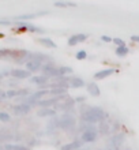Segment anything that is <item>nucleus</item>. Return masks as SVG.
Listing matches in <instances>:
<instances>
[{"mask_svg": "<svg viewBox=\"0 0 139 150\" xmlns=\"http://www.w3.org/2000/svg\"><path fill=\"white\" fill-rule=\"evenodd\" d=\"M104 116L105 113L101 108H90L82 115V120L85 123H102Z\"/></svg>", "mask_w": 139, "mask_h": 150, "instance_id": "1", "label": "nucleus"}, {"mask_svg": "<svg viewBox=\"0 0 139 150\" xmlns=\"http://www.w3.org/2000/svg\"><path fill=\"white\" fill-rule=\"evenodd\" d=\"M74 124H75V120H74V117L70 116V115H64V116H61V117L59 119V127H61V128L68 130V128H72Z\"/></svg>", "mask_w": 139, "mask_h": 150, "instance_id": "2", "label": "nucleus"}, {"mask_svg": "<svg viewBox=\"0 0 139 150\" xmlns=\"http://www.w3.org/2000/svg\"><path fill=\"white\" fill-rule=\"evenodd\" d=\"M95 139H97V131H95L94 127H89L87 130L82 134V142H94Z\"/></svg>", "mask_w": 139, "mask_h": 150, "instance_id": "3", "label": "nucleus"}, {"mask_svg": "<svg viewBox=\"0 0 139 150\" xmlns=\"http://www.w3.org/2000/svg\"><path fill=\"white\" fill-rule=\"evenodd\" d=\"M42 72H44L45 76H61L59 72V70L53 66V64H44L42 66Z\"/></svg>", "mask_w": 139, "mask_h": 150, "instance_id": "4", "label": "nucleus"}, {"mask_svg": "<svg viewBox=\"0 0 139 150\" xmlns=\"http://www.w3.org/2000/svg\"><path fill=\"white\" fill-rule=\"evenodd\" d=\"M124 139H126V135L124 134H116L111 139V147H115V149L120 147L124 143Z\"/></svg>", "mask_w": 139, "mask_h": 150, "instance_id": "5", "label": "nucleus"}, {"mask_svg": "<svg viewBox=\"0 0 139 150\" xmlns=\"http://www.w3.org/2000/svg\"><path fill=\"white\" fill-rule=\"evenodd\" d=\"M26 68H28L29 72L38 71L41 68V62H38V60H29L28 63H26Z\"/></svg>", "mask_w": 139, "mask_h": 150, "instance_id": "6", "label": "nucleus"}, {"mask_svg": "<svg viewBox=\"0 0 139 150\" xmlns=\"http://www.w3.org/2000/svg\"><path fill=\"white\" fill-rule=\"evenodd\" d=\"M11 76H14L16 79H25V78H28V76H30V72L28 70H12Z\"/></svg>", "mask_w": 139, "mask_h": 150, "instance_id": "7", "label": "nucleus"}, {"mask_svg": "<svg viewBox=\"0 0 139 150\" xmlns=\"http://www.w3.org/2000/svg\"><path fill=\"white\" fill-rule=\"evenodd\" d=\"M29 111H30V105H28V104H20V105L14 107V112L16 115H26Z\"/></svg>", "mask_w": 139, "mask_h": 150, "instance_id": "8", "label": "nucleus"}, {"mask_svg": "<svg viewBox=\"0 0 139 150\" xmlns=\"http://www.w3.org/2000/svg\"><path fill=\"white\" fill-rule=\"evenodd\" d=\"M115 72V70L113 68H107V70H102V71H98L94 74V78L95 79H104L107 78V76H109V75H112Z\"/></svg>", "mask_w": 139, "mask_h": 150, "instance_id": "9", "label": "nucleus"}, {"mask_svg": "<svg viewBox=\"0 0 139 150\" xmlns=\"http://www.w3.org/2000/svg\"><path fill=\"white\" fill-rule=\"evenodd\" d=\"M47 93H49V90H40V91H37V93H34L32 97H29L28 101H29V103H34V101H36V100H38L40 97H44Z\"/></svg>", "mask_w": 139, "mask_h": 150, "instance_id": "10", "label": "nucleus"}, {"mask_svg": "<svg viewBox=\"0 0 139 150\" xmlns=\"http://www.w3.org/2000/svg\"><path fill=\"white\" fill-rule=\"evenodd\" d=\"M30 82L37 83V85H44V83L48 82V76H45V75H41V76H33V78H30Z\"/></svg>", "mask_w": 139, "mask_h": 150, "instance_id": "11", "label": "nucleus"}, {"mask_svg": "<svg viewBox=\"0 0 139 150\" xmlns=\"http://www.w3.org/2000/svg\"><path fill=\"white\" fill-rule=\"evenodd\" d=\"M87 91L92 96H94V97L99 96V89H98V86H97L95 83H89L87 85Z\"/></svg>", "mask_w": 139, "mask_h": 150, "instance_id": "12", "label": "nucleus"}, {"mask_svg": "<svg viewBox=\"0 0 139 150\" xmlns=\"http://www.w3.org/2000/svg\"><path fill=\"white\" fill-rule=\"evenodd\" d=\"M80 145H82V142H79V141H75V142L72 143H68V145H66V146H63L60 150H78L80 147Z\"/></svg>", "mask_w": 139, "mask_h": 150, "instance_id": "13", "label": "nucleus"}, {"mask_svg": "<svg viewBox=\"0 0 139 150\" xmlns=\"http://www.w3.org/2000/svg\"><path fill=\"white\" fill-rule=\"evenodd\" d=\"M70 85H71V87H82L85 85V82L80 78H72L70 81Z\"/></svg>", "mask_w": 139, "mask_h": 150, "instance_id": "14", "label": "nucleus"}, {"mask_svg": "<svg viewBox=\"0 0 139 150\" xmlns=\"http://www.w3.org/2000/svg\"><path fill=\"white\" fill-rule=\"evenodd\" d=\"M56 112L55 109H41V111H38V116H55Z\"/></svg>", "mask_w": 139, "mask_h": 150, "instance_id": "15", "label": "nucleus"}, {"mask_svg": "<svg viewBox=\"0 0 139 150\" xmlns=\"http://www.w3.org/2000/svg\"><path fill=\"white\" fill-rule=\"evenodd\" d=\"M40 42L42 44V45H45V47H48V48H56L57 45H56L52 40H49V38H41L40 40Z\"/></svg>", "mask_w": 139, "mask_h": 150, "instance_id": "16", "label": "nucleus"}, {"mask_svg": "<svg viewBox=\"0 0 139 150\" xmlns=\"http://www.w3.org/2000/svg\"><path fill=\"white\" fill-rule=\"evenodd\" d=\"M60 98H63V97H59V98H52V100H42V101H37V104L38 105H44V107H48V105H52V104H55L57 100H60Z\"/></svg>", "mask_w": 139, "mask_h": 150, "instance_id": "17", "label": "nucleus"}, {"mask_svg": "<svg viewBox=\"0 0 139 150\" xmlns=\"http://www.w3.org/2000/svg\"><path fill=\"white\" fill-rule=\"evenodd\" d=\"M44 14H47V11L40 12V14H26V15L18 16V19H33V18H36V16H40V15H44Z\"/></svg>", "mask_w": 139, "mask_h": 150, "instance_id": "18", "label": "nucleus"}, {"mask_svg": "<svg viewBox=\"0 0 139 150\" xmlns=\"http://www.w3.org/2000/svg\"><path fill=\"white\" fill-rule=\"evenodd\" d=\"M128 48L127 47H117V49H116V55L117 56H126L128 55Z\"/></svg>", "mask_w": 139, "mask_h": 150, "instance_id": "19", "label": "nucleus"}, {"mask_svg": "<svg viewBox=\"0 0 139 150\" xmlns=\"http://www.w3.org/2000/svg\"><path fill=\"white\" fill-rule=\"evenodd\" d=\"M6 150H29L28 147L20 145H6Z\"/></svg>", "mask_w": 139, "mask_h": 150, "instance_id": "20", "label": "nucleus"}, {"mask_svg": "<svg viewBox=\"0 0 139 150\" xmlns=\"http://www.w3.org/2000/svg\"><path fill=\"white\" fill-rule=\"evenodd\" d=\"M78 42H79V40H78V34H75V36H72V37L68 38V45H71V47L76 45Z\"/></svg>", "mask_w": 139, "mask_h": 150, "instance_id": "21", "label": "nucleus"}, {"mask_svg": "<svg viewBox=\"0 0 139 150\" xmlns=\"http://www.w3.org/2000/svg\"><path fill=\"white\" fill-rule=\"evenodd\" d=\"M0 120L6 123V122H10L11 117H10V115H8L7 112H0Z\"/></svg>", "mask_w": 139, "mask_h": 150, "instance_id": "22", "label": "nucleus"}, {"mask_svg": "<svg viewBox=\"0 0 139 150\" xmlns=\"http://www.w3.org/2000/svg\"><path fill=\"white\" fill-rule=\"evenodd\" d=\"M59 72H60V75L71 74V72H72V68H70V67H60L59 68Z\"/></svg>", "mask_w": 139, "mask_h": 150, "instance_id": "23", "label": "nucleus"}, {"mask_svg": "<svg viewBox=\"0 0 139 150\" xmlns=\"http://www.w3.org/2000/svg\"><path fill=\"white\" fill-rule=\"evenodd\" d=\"M99 130H101V132L102 134H108L109 132V126L108 124H105V123H101V126H99Z\"/></svg>", "mask_w": 139, "mask_h": 150, "instance_id": "24", "label": "nucleus"}, {"mask_svg": "<svg viewBox=\"0 0 139 150\" xmlns=\"http://www.w3.org/2000/svg\"><path fill=\"white\" fill-rule=\"evenodd\" d=\"M75 56H76V59H78V60H83V59H86V57H87V53H86L85 51H79Z\"/></svg>", "mask_w": 139, "mask_h": 150, "instance_id": "25", "label": "nucleus"}, {"mask_svg": "<svg viewBox=\"0 0 139 150\" xmlns=\"http://www.w3.org/2000/svg\"><path fill=\"white\" fill-rule=\"evenodd\" d=\"M49 93H52V94H64V93H66V89H51Z\"/></svg>", "mask_w": 139, "mask_h": 150, "instance_id": "26", "label": "nucleus"}, {"mask_svg": "<svg viewBox=\"0 0 139 150\" xmlns=\"http://www.w3.org/2000/svg\"><path fill=\"white\" fill-rule=\"evenodd\" d=\"M113 42L117 44V47H126V42L121 38H113Z\"/></svg>", "mask_w": 139, "mask_h": 150, "instance_id": "27", "label": "nucleus"}, {"mask_svg": "<svg viewBox=\"0 0 139 150\" xmlns=\"http://www.w3.org/2000/svg\"><path fill=\"white\" fill-rule=\"evenodd\" d=\"M55 7H70V3H66V1H56Z\"/></svg>", "mask_w": 139, "mask_h": 150, "instance_id": "28", "label": "nucleus"}, {"mask_svg": "<svg viewBox=\"0 0 139 150\" xmlns=\"http://www.w3.org/2000/svg\"><path fill=\"white\" fill-rule=\"evenodd\" d=\"M28 30H30V32H37V33H44L41 29L36 28V26H32V25H29V26H28Z\"/></svg>", "mask_w": 139, "mask_h": 150, "instance_id": "29", "label": "nucleus"}, {"mask_svg": "<svg viewBox=\"0 0 139 150\" xmlns=\"http://www.w3.org/2000/svg\"><path fill=\"white\" fill-rule=\"evenodd\" d=\"M7 93V97L8 98H11V97H15V96H18V90H8L6 91Z\"/></svg>", "mask_w": 139, "mask_h": 150, "instance_id": "30", "label": "nucleus"}, {"mask_svg": "<svg viewBox=\"0 0 139 150\" xmlns=\"http://www.w3.org/2000/svg\"><path fill=\"white\" fill-rule=\"evenodd\" d=\"M101 40H102V41H105V42H111V41H113V40H112L109 36H102V37H101Z\"/></svg>", "mask_w": 139, "mask_h": 150, "instance_id": "31", "label": "nucleus"}, {"mask_svg": "<svg viewBox=\"0 0 139 150\" xmlns=\"http://www.w3.org/2000/svg\"><path fill=\"white\" fill-rule=\"evenodd\" d=\"M86 38H87V36H86V34H78V40H79V42L85 41Z\"/></svg>", "mask_w": 139, "mask_h": 150, "instance_id": "32", "label": "nucleus"}, {"mask_svg": "<svg viewBox=\"0 0 139 150\" xmlns=\"http://www.w3.org/2000/svg\"><path fill=\"white\" fill-rule=\"evenodd\" d=\"M131 40L135 42H139V36H131Z\"/></svg>", "mask_w": 139, "mask_h": 150, "instance_id": "33", "label": "nucleus"}, {"mask_svg": "<svg viewBox=\"0 0 139 150\" xmlns=\"http://www.w3.org/2000/svg\"><path fill=\"white\" fill-rule=\"evenodd\" d=\"M0 97H1V100H6V98H7V93H6V91H3Z\"/></svg>", "mask_w": 139, "mask_h": 150, "instance_id": "34", "label": "nucleus"}, {"mask_svg": "<svg viewBox=\"0 0 139 150\" xmlns=\"http://www.w3.org/2000/svg\"><path fill=\"white\" fill-rule=\"evenodd\" d=\"M83 97H78V98H75V101H78V103H82V101H83Z\"/></svg>", "mask_w": 139, "mask_h": 150, "instance_id": "35", "label": "nucleus"}, {"mask_svg": "<svg viewBox=\"0 0 139 150\" xmlns=\"http://www.w3.org/2000/svg\"><path fill=\"white\" fill-rule=\"evenodd\" d=\"M105 150H117V149H115V147H111V146H109L108 149H105Z\"/></svg>", "mask_w": 139, "mask_h": 150, "instance_id": "36", "label": "nucleus"}, {"mask_svg": "<svg viewBox=\"0 0 139 150\" xmlns=\"http://www.w3.org/2000/svg\"><path fill=\"white\" fill-rule=\"evenodd\" d=\"M78 150H86V149H78Z\"/></svg>", "mask_w": 139, "mask_h": 150, "instance_id": "37", "label": "nucleus"}]
</instances>
